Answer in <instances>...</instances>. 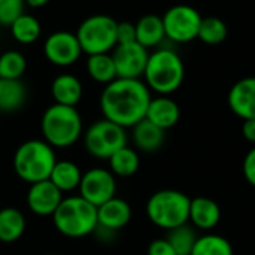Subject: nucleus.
<instances>
[{
	"instance_id": "c9c22d12",
	"label": "nucleus",
	"mask_w": 255,
	"mask_h": 255,
	"mask_svg": "<svg viewBox=\"0 0 255 255\" xmlns=\"http://www.w3.org/2000/svg\"><path fill=\"white\" fill-rule=\"evenodd\" d=\"M48 1H49V0H25V4L30 6V7H33V9H36V7L45 6Z\"/></svg>"
},
{
	"instance_id": "f704fd0d",
	"label": "nucleus",
	"mask_w": 255,
	"mask_h": 255,
	"mask_svg": "<svg viewBox=\"0 0 255 255\" xmlns=\"http://www.w3.org/2000/svg\"><path fill=\"white\" fill-rule=\"evenodd\" d=\"M242 134H244V137H245L248 142L255 143V120H245V121H244Z\"/></svg>"
},
{
	"instance_id": "a878e982",
	"label": "nucleus",
	"mask_w": 255,
	"mask_h": 255,
	"mask_svg": "<svg viewBox=\"0 0 255 255\" xmlns=\"http://www.w3.org/2000/svg\"><path fill=\"white\" fill-rule=\"evenodd\" d=\"M109 167L111 172L115 176H121V178H128L133 176L140 164L139 155L133 148L124 146L121 149H118L114 155L109 157Z\"/></svg>"
},
{
	"instance_id": "f3484780",
	"label": "nucleus",
	"mask_w": 255,
	"mask_h": 255,
	"mask_svg": "<svg viewBox=\"0 0 255 255\" xmlns=\"http://www.w3.org/2000/svg\"><path fill=\"white\" fill-rule=\"evenodd\" d=\"M221 220V209L218 203L209 197H196L190 203L191 226L199 230H212Z\"/></svg>"
},
{
	"instance_id": "b1692460",
	"label": "nucleus",
	"mask_w": 255,
	"mask_h": 255,
	"mask_svg": "<svg viewBox=\"0 0 255 255\" xmlns=\"http://www.w3.org/2000/svg\"><path fill=\"white\" fill-rule=\"evenodd\" d=\"M87 72L96 82L108 85L117 79V69L111 54H94L88 55Z\"/></svg>"
},
{
	"instance_id": "f257e3e1",
	"label": "nucleus",
	"mask_w": 255,
	"mask_h": 255,
	"mask_svg": "<svg viewBox=\"0 0 255 255\" xmlns=\"http://www.w3.org/2000/svg\"><path fill=\"white\" fill-rule=\"evenodd\" d=\"M151 99L143 81L117 78L102 91L100 109L106 120L128 128L145 118Z\"/></svg>"
},
{
	"instance_id": "5701e85b",
	"label": "nucleus",
	"mask_w": 255,
	"mask_h": 255,
	"mask_svg": "<svg viewBox=\"0 0 255 255\" xmlns=\"http://www.w3.org/2000/svg\"><path fill=\"white\" fill-rule=\"evenodd\" d=\"M27 97L25 85L21 79H0V109L4 112L18 111Z\"/></svg>"
},
{
	"instance_id": "2eb2a0df",
	"label": "nucleus",
	"mask_w": 255,
	"mask_h": 255,
	"mask_svg": "<svg viewBox=\"0 0 255 255\" xmlns=\"http://www.w3.org/2000/svg\"><path fill=\"white\" fill-rule=\"evenodd\" d=\"M97 220H99L97 227L115 233L124 229L130 223L131 208L126 200L120 197H112L111 200H108L106 203L97 208Z\"/></svg>"
},
{
	"instance_id": "dca6fc26",
	"label": "nucleus",
	"mask_w": 255,
	"mask_h": 255,
	"mask_svg": "<svg viewBox=\"0 0 255 255\" xmlns=\"http://www.w3.org/2000/svg\"><path fill=\"white\" fill-rule=\"evenodd\" d=\"M145 118L166 131L178 124L181 118V109L169 96H158L151 99Z\"/></svg>"
},
{
	"instance_id": "393cba45",
	"label": "nucleus",
	"mask_w": 255,
	"mask_h": 255,
	"mask_svg": "<svg viewBox=\"0 0 255 255\" xmlns=\"http://www.w3.org/2000/svg\"><path fill=\"white\" fill-rule=\"evenodd\" d=\"M9 27L12 31V37L18 43H22V45H30V43L36 42L42 33L39 19L25 12L22 15H19Z\"/></svg>"
},
{
	"instance_id": "20e7f679",
	"label": "nucleus",
	"mask_w": 255,
	"mask_h": 255,
	"mask_svg": "<svg viewBox=\"0 0 255 255\" xmlns=\"http://www.w3.org/2000/svg\"><path fill=\"white\" fill-rule=\"evenodd\" d=\"M40 128L43 140L52 148H69L82 134V120L75 106L54 103L43 112Z\"/></svg>"
},
{
	"instance_id": "ddd939ff",
	"label": "nucleus",
	"mask_w": 255,
	"mask_h": 255,
	"mask_svg": "<svg viewBox=\"0 0 255 255\" xmlns=\"http://www.w3.org/2000/svg\"><path fill=\"white\" fill-rule=\"evenodd\" d=\"M61 200L63 193L49 179L31 184L27 193V206L39 217H52Z\"/></svg>"
},
{
	"instance_id": "6e6552de",
	"label": "nucleus",
	"mask_w": 255,
	"mask_h": 255,
	"mask_svg": "<svg viewBox=\"0 0 255 255\" xmlns=\"http://www.w3.org/2000/svg\"><path fill=\"white\" fill-rule=\"evenodd\" d=\"M84 143L93 157L109 160L118 149L127 146V133L124 127L103 118L87 128Z\"/></svg>"
},
{
	"instance_id": "c756f323",
	"label": "nucleus",
	"mask_w": 255,
	"mask_h": 255,
	"mask_svg": "<svg viewBox=\"0 0 255 255\" xmlns=\"http://www.w3.org/2000/svg\"><path fill=\"white\" fill-rule=\"evenodd\" d=\"M27 60L19 51H6L0 55V79H21L25 73Z\"/></svg>"
},
{
	"instance_id": "4468645a",
	"label": "nucleus",
	"mask_w": 255,
	"mask_h": 255,
	"mask_svg": "<svg viewBox=\"0 0 255 255\" xmlns=\"http://www.w3.org/2000/svg\"><path fill=\"white\" fill-rule=\"evenodd\" d=\"M229 108L235 115L245 120H255V76L239 79L229 91Z\"/></svg>"
},
{
	"instance_id": "4be33fe9",
	"label": "nucleus",
	"mask_w": 255,
	"mask_h": 255,
	"mask_svg": "<svg viewBox=\"0 0 255 255\" xmlns=\"http://www.w3.org/2000/svg\"><path fill=\"white\" fill-rule=\"evenodd\" d=\"M25 232V218L16 208L0 209V242H16Z\"/></svg>"
},
{
	"instance_id": "39448f33",
	"label": "nucleus",
	"mask_w": 255,
	"mask_h": 255,
	"mask_svg": "<svg viewBox=\"0 0 255 255\" xmlns=\"http://www.w3.org/2000/svg\"><path fill=\"white\" fill-rule=\"evenodd\" d=\"M55 163L57 157L54 148L39 139L21 143L13 155L15 173L30 185L49 179Z\"/></svg>"
},
{
	"instance_id": "7c9ffc66",
	"label": "nucleus",
	"mask_w": 255,
	"mask_h": 255,
	"mask_svg": "<svg viewBox=\"0 0 255 255\" xmlns=\"http://www.w3.org/2000/svg\"><path fill=\"white\" fill-rule=\"evenodd\" d=\"M25 0H0V25H10L24 13Z\"/></svg>"
},
{
	"instance_id": "a211bd4d",
	"label": "nucleus",
	"mask_w": 255,
	"mask_h": 255,
	"mask_svg": "<svg viewBox=\"0 0 255 255\" xmlns=\"http://www.w3.org/2000/svg\"><path fill=\"white\" fill-rule=\"evenodd\" d=\"M51 93L55 103L64 106H76L82 97V84L75 75L61 73L52 81Z\"/></svg>"
},
{
	"instance_id": "0eeeda50",
	"label": "nucleus",
	"mask_w": 255,
	"mask_h": 255,
	"mask_svg": "<svg viewBox=\"0 0 255 255\" xmlns=\"http://www.w3.org/2000/svg\"><path fill=\"white\" fill-rule=\"evenodd\" d=\"M117 24L112 16L97 13L85 18L75 33L82 52L88 55L109 54L117 46Z\"/></svg>"
},
{
	"instance_id": "1a4fd4ad",
	"label": "nucleus",
	"mask_w": 255,
	"mask_h": 255,
	"mask_svg": "<svg viewBox=\"0 0 255 255\" xmlns=\"http://www.w3.org/2000/svg\"><path fill=\"white\" fill-rule=\"evenodd\" d=\"M161 18L166 37L178 43H187L197 39L203 16L190 4H175Z\"/></svg>"
},
{
	"instance_id": "6ab92c4d",
	"label": "nucleus",
	"mask_w": 255,
	"mask_h": 255,
	"mask_svg": "<svg viewBox=\"0 0 255 255\" xmlns=\"http://www.w3.org/2000/svg\"><path fill=\"white\" fill-rule=\"evenodd\" d=\"M133 128V142L136 148H139L143 152H155L158 151L166 139V131L146 118L139 121Z\"/></svg>"
},
{
	"instance_id": "473e14b6",
	"label": "nucleus",
	"mask_w": 255,
	"mask_h": 255,
	"mask_svg": "<svg viewBox=\"0 0 255 255\" xmlns=\"http://www.w3.org/2000/svg\"><path fill=\"white\" fill-rule=\"evenodd\" d=\"M148 255H176V253L172 248V245L167 242V239L163 238V239H155L149 244Z\"/></svg>"
},
{
	"instance_id": "aec40b11",
	"label": "nucleus",
	"mask_w": 255,
	"mask_h": 255,
	"mask_svg": "<svg viewBox=\"0 0 255 255\" xmlns=\"http://www.w3.org/2000/svg\"><path fill=\"white\" fill-rule=\"evenodd\" d=\"M136 42L146 49L154 48L163 42L166 37L163 18L154 13L143 15L136 24Z\"/></svg>"
},
{
	"instance_id": "9d476101",
	"label": "nucleus",
	"mask_w": 255,
	"mask_h": 255,
	"mask_svg": "<svg viewBox=\"0 0 255 255\" xmlns=\"http://www.w3.org/2000/svg\"><path fill=\"white\" fill-rule=\"evenodd\" d=\"M117 193L115 175L102 167H94L82 173V179L79 184V196L85 199L93 206L99 208L106 203Z\"/></svg>"
},
{
	"instance_id": "e433bc0d",
	"label": "nucleus",
	"mask_w": 255,
	"mask_h": 255,
	"mask_svg": "<svg viewBox=\"0 0 255 255\" xmlns=\"http://www.w3.org/2000/svg\"><path fill=\"white\" fill-rule=\"evenodd\" d=\"M46 255H58V254H46Z\"/></svg>"
},
{
	"instance_id": "f8f14e48",
	"label": "nucleus",
	"mask_w": 255,
	"mask_h": 255,
	"mask_svg": "<svg viewBox=\"0 0 255 255\" xmlns=\"http://www.w3.org/2000/svg\"><path fill=\"white\" fill-rule=\"evenodd\" d=\"M43 54L49 63L60 67H67L79 60L82 48L75 33L60 30L46 37L43 43Z\"/></svg>"
},
{
	"instance_id": "7ed1b4c3",
	"label": "nucleus",
	"mask_w": 255,
	"mask_h": 255,
	"mask_svg": "<svg viewBox=\"0 0 255 255\" xmlns=\"http://www.w3.org/2000/svg\"><path fill=\"white\" fill-rule=\"evenodd\" d=\"M54 226L63 236L79 239L96 232L99 226L97 208L81 196L63 199L52 215Z\"/></svg>"
},
{
	"instance_id": "412c9836",
	"label": "nucleus",
	"mask_w": 255,
	"mask_h": 255,
	"mask_svg": "<svg viewBox=\"0 0 255 255\" xmlns=\"http://www.w3.org/2000/svg\"><path fill=\"white\" fill-rule=\"evenodd\" d=\"M81 179H82L81 169L73 161H69V160H60V161L57 160L49 176V181L61 193L79 188Z\"/></svg>"
},
{
	"instance_id": "9b49d317",
	"label": "nucleus",
	"mask_w": 255,
	"mask_h": 255,
	"mask_svg": "<svg viewBox=\"0 0 255 255\" xmlns=\"http://www.w3.org/2000/svg\"><path fill=\"white\" fill-rule=\"evenodd\" d=\"M112 58L117 69V78L140 79L149 58V52L137 42L117 45L112 51Z\"/></svg>"
},
{
	"instance_id": "c85d7f7f",
	"label": "nucleus",
	"mask_w": 255,
	"mask_h": 255,
	"mask_svg": "<svg viewBox=\"0 0 255 255\" xmlns=\"http://www.w3.org/2000/svg\"><path fill=\"white\" fill-rule=\"evenodd\" d=\"M229 34V28L226 22L218 16H206L202 18L199 28V39L206 45H220L226 40Z\"/></svg>"
},
{
	"instance_id": "bb28decb",
	"label": "nucleus",
	"mask_w": 255,
	"mask_h": 255,
	"mask_svg": "<svg viewBox=\"0 0 255 255\" xmlns=\"http://www.w3.org/2000/svg\"><path fill=\"white\" fill-rule=\"evenodd\" d=\"M197 238L199 236L196 233V227L190 226L188 223L169 230L166 236L167 242L172 245L176 255H191Z\"/></svg>"
},
{
	"instance_id": "f03ea898",
	"label": "nucleus",
	"mask_w": 255,
	"mask_h": 255,
	"mask_svg": "<svg viewBox=\"0 0 255 255\" xmlns=\"http://www.w3.org/2000/svg\"><path fill=\"white\" fill-rule=\"evenodd\" d=\"M143 78L151 91H155L160 96H169L175 93L184 82V61L173 49H157L149 54Z\"/></svg>"
},
{
	"instance_id": "423d86ee",
	"label": "nucleus",
	"mask_w": 255,
	"mask_h": 255,
	"mask_svg": "<svg viewBox=\"0 0 255 255\" xmlns=\"http://www.w3.org/2000/svg\"><path fill=\"white\" fill-rule=\"evenodd\" d=\"M190 203L191 199L182 191L160 190L148 199L146 215L154 226L169 232L188 223Z\"/></svg>"
},
{
	"instance_id": "72a5a7b5",
	"label": "nucleus",
	"mask_w": 255,
	"mask_h": 255,
	"mask_svg": "<svg viewBox=\"0 0 255 255\" xmlns=\"http://www.w3.org/2000/svg\"><path fill=\"white\" fill-rule=\"evenodd\" d=\"M244 176L248 181V184L255 187V148L248 151V154L244 158Z\"/></svg>"
},
{
	"instance_id": "cd10ccee",
	"label": "nucleus",
	"mask_w": 255,
	"mask_h": 255,
	"mask_svg": "<svg viewBox=\"0 0 255 255\" xmlns=\"http://www.w3.org/2000/svg\"><path fill=\"white\" fill-rule=\"evenodd\" d=\"M191 255H235L232 244L220 235L199 236Z\"/></svg>"
},
{
	"instance_id": "2f4dec72",
	"label": "nucleus",
	"mask_w": 255,
	"mask_h": 255,
	"mask_svg": "<svg viewBox=\"0 0 255 255\" xmlns=\"http://www.w3.org/2000/svg\"><path fill=\"white\" fill-rule=\"evenodd\" d=\"M136 42V25L130 21H121L117 24V45Z\"/></svg>"
}]
</instances>
